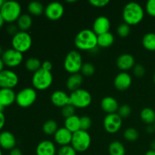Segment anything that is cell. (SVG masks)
<instances>
[{
  "label": "cell",
  "mask_w": 155,
  "mask_h": 155,
  "mask_svg": "<svg viewBox=\"0 0 155 155\" xmlns=\"http://www.w3.org/2000/svg\"><path fill=\"white\" fill-rule=\"evenodd\" d=\"M76 47L83 51H91L98 46V36L89 29H84L79 32L74 40Z\"/></svg>",
  "instance_id": "obj_1"
},
{
  "label": "cell",
  "mask_w": 155,
  "mask_h": 155,
  "mask_svg": "<svg viewBox=\"0 0 155 155\" xmlns=\"http://www.w3.org/2000/svg\"><path fill=\"white\" fill-rule=\"evenodd\" d=\"M145 12L140 4L135 2H129L124 6L123 11V18L124 23L130 26L139 24L143 20Z\"/></svg>",
  "instance_id": "obj_2"
},
{
  "label": "cell",
  "mask_w": 155,
  "mask_h": 155,
  "mask_svg": "<svg viewBox=\"0 0 155 155\" xmlns=\"http://www.w3.org/2000/svg\"><path fill=\"white\" fill-rule=\"evenodd\" d=\"M0 13L5 22L13 23L18 21L21 15V6L16 1H5Z\"/></svg>",
  "instance_id": "obj_3"
},
{
  "label": "cell",
  "mask_w": 155,
  "mask_h": 155,
  "mask_svg": "<svg viewBox=\"0 0 155 155\" xmlns=\"http://www.w3.org/2000/svg\"><path fill=\"white\" fill-rule=\"evenodd\" d=\"M53 82V77L51 71L39 69L33 74L32 77V84L37 90H45L51 86Z\"/></svg>",
  "instance_id": "obj_4"
},
{
  "label": "cell",
  "mask_w": 155,
  "mask_h": 155,
  "mask_svg": "<svg viewBox=\"0 0 155 155\" xmlns=\"http://www.w3.org/2000/svg\"><path fill=\"white\" fill-rule=\"evenodd\" d=\"M83 59L78 51L73 50L66 55L64 61V68L65 71L71 74H78L81 71L83 66Z\"/></svg>",
  "instance_id": "obj_5"
},
{
  "label": "cell",
  "mask_w": 155,
  "mask_h": 155,
  "mask_svg": "<svg viewBox=\"0 0 155 155\" xmlns=\"http://www.w3.org/2000/svg\"><path fill=\"white\" fill-rule=\"evenodd\" d=\"M92 103V95L86 89H79L70 95V104L77 108H85Z\"/></svg>",
  "instance_id": "obj_6"
},
{
  "label": "cell",
  "mask_w": 155,
  "mask_h": 155,
  "mask_svg": "<svg viewBox=\"0 0 155 155\" xmlns=\"http://www.w3.org/2000/svg\"><path fill=\"white\" fill-rule=\"evenodd\" d=\"M32 43L31 36L27 32L19 31L12 39V48L22 54L30 49Z\"/></svg>",
  "instance_id": "obj_7"
},
{
  "label": "cell",
  "mask_w": 155,
  "mask_h": 155,
  "mask_svg": "<svg viewBox=\"0 0 155 155\" xmlns=\"http://www.w3.org/2000/svg\"><path fill=\"white\" fill-rule=\"evenodd\" d=\"M91 145V136L87 131L79 130L73 133L71 146L77 152H84L89 149Z\"/></svg>",
  "instance_id": "obj_8"
},
{
  "label": "cell",
  "mask_w": 155,
  "mask_h": 155,
  "mask_svg": "<svg viewBox=\"0 0 155 155\" xmlns=\"http://www.w3.org/2000/svg\"><path fill=\"white\" fill-rule=\"evenodd\" d=\"M37 93L33 88L27 87L21 89L16 94V101L18 106L21 107H28L36 101Z\"/></svg>",
  "instance_id": "obj_9"
},
{
  "label": "cell",
  "mask_w": 155,
  "mask_h": 155,
  "mask_svg": "<svg viewBox=\"0 0 155 155\" xmlns=\"http://www.w3.org/2000/svg\"><path fill=\"white\" fill-rule=\"evenodd\" d=\"M1 58L5 65L11 68L19 66L22 63L24 58L22 53L16 51L14 48H8L3 51Z\"/></svg>",
  "instance_id": "obj_10"
},
{
  "label": "cell",
  "mask_w": 155,
  "mask_h": 155,
  "mask_svg": "<svg viewBox=\"0 0 155 155\" xmlns=\"http://www.w3.org/2000/svg\"><path fill=\"white\" fill-rule=\"evenodd\" d=\"M18 81V76L13 71L4 69L0 73V89H13Z\"/></svg>",
  "instance_id": "obj_11"
},
{
  "label": "cell",
  "mask_w": 155,
  "mask_h": 155,
  "mask_svg": "<svg viewBox=\"0 0 155 155\" xmlns=\"http://www.w3.org/2000/svg\"><path fill=\"white\" fill-rule=\"evenodd\" d=\"M104 130L110 134H114L120 130L122 127V118L118 114H110L104 117L103 122Z\"/></svg>",
  "instance_id": "obj_12"
},
{
  "label": "cell",
  "mask_w": 155,
  "mask_h": 155,
  "mask_svg": "<svg viewBox=\"0 0 155 155\" xmlns=\"http://www.w3.org/2000/svg\"><path fill=\"white\" fill-rule=\"evenodd\" d=\"M64 12V8L61 3L58 2H53L49 3L45 8V16L48 20L55 21L62 18Z\"/></svg>",
  "instance_id": "obj_13"
},
{
  "label": "cell",
  "mask_w": 155,
  "mask_h": 155,
  "mask_svg": "<svg viewBox=\"0 0 155 155\" xmlns=\"http://www.w3.org/2000/svg\"><path fill=\"white\" fill-rule=\"evenodd\" d=\"M110 28V22L105 16H99L95 20L92 26V30L97 35L104 34L108 33Z\"/></svg>",
  "instance_id": "obj_14"
},
{
  "label": "cell",
  "mask_w": 155,
  "mask_h": 155,
  "mask_svg": "<svg viewBox=\"0 0 155 155\" xmlns=\"http://www.w3.org/2000/svg\"><path fill=\"white\" fill-rule=\"evenodd\" d=\"M114 84L117 90L121 91V92L127 90L132 84L131 76L126 72L120 73L115 77Z\"/></svg>",
  "instance_id": "obj_15"
},
{
  "label": "cell",
  "mask_w": 155,
  "mask_h": 155,
  "mask_svg": "<svg viewBox=\"0 0 155 155\" xmlns=\"http://www.w3.org/2000/svg\"><path fill=\"white\" fill-rule=\"evenodd\" d=\"M73 133H71L65 127L58 129L54 135V139L56 143L61 146L69 145L72 141Z\"/></svg>",
  "instance_id": "obj_16"
},
{
  "label": "cell",
  "mask_w": 155,
  "mask_h": 155,
  "mask_svg": "<svg viewBox=\"0 0 155 155\" xmlns=\"http://www.w3.org/2000/svg\"><path fill=\"white\" fill-rule=\"evenodd\" d=\"M51 101L56 107H64L70 104V95L61 90H56L51 94Z\"/></svg>",
  "instance_id": "obj_17"
},
{
  "label": "cell",
  "mask_w": 155,
  "mask_h": 155,
  "mask_svg": "<svg viewBox=\"0 0 155 155\" xmlns=\"http://www.w3.org/2000/svg\"><path fill=\"white\" fill-rule=\"evenodd\" d=\"M16 145V139L9 131L0 133V147L5 150H12Z\"/></svg>",
  "instance_id": "obj_18"
},
{
  "label": "cell",
  "mask_w": 155,
  "mask_h": 155,
  "mask_svg": "<svg viewBox=\"0 0 155 155\" xmlns=\"http://www.w3.org/2000/svg\"><path fill=\"white\" fill-rule=\"evenodd\" d=\"M36 155H55V145L51 141H42L36 147Z\"/></svg>",
  "instance_id": "obj_19"
},
{
  "label": "cell",
  "mask_w": 155,
  "mask_h": 155,
  "mask_svg": "<svg viewBox=\"0 0 155 155\" xmlns=\"http://www.w3.org/2000/svg\"><path fill=\"white\" fill-rule=\"evenodd\" d=\"M101 107L107 114H115L119 109L117 101L111 96H106L101 100Z\"/></svg>",
  "instance_id": "obj_20"
},
{
  "label": "cell",
  "mask_w": 155,
  "mask_h": 155,
  "mask_svg": "<svg viewBox=\"0 0 155 155\" xmlns=\"http://www.w3.org/2000/svg\"><path fill=\"white\" fill-rule=\"evenodd\" d=\"M135 58L130 54H123L117 60V66L122 71H129L134 68Z\"/></svg>",
  "instance_id": "obj_21"
},
{
  "label": "cell",
  "mask_w": 155,
  "mask_h": 155,
  "mask_svg": "<svg viewBox=\"0 0 155 155\" xmlns=\"http://www.w3.org/2000/svg\"><path fill=\"white\" fill-rule=\"evenodd\" d=\"M16 101V94L12 89H0V104L5 107Z\"/></svg>",
  "instance_id": "obj_22"
},
{
  "label": "cell",
  "mask_w": 155,
  "mask_h": 155,
  "mask_svg": "<svg viewBox=\"0 0 155 155\" xmlns=\"http://www.w3.org/2000/svg\"><path fill=\"white\" fill-rule=\"evenodd\" d=\"M83 82V76L80 74H71L69 77H68V80L66 82V86L69 90L74 91L77 90V89H80L82 83Z\"/></svg>",
  "instance_id": "obj_23"
},
{
  "label": "cell",
  "mask_w": 155,
  "mask_h": 155,
  "mask_svg": "<svg viewBox=\"0 0 155 155\" xmlns=\"http://www.w3.org/2000/svg\"><path fill=\"white\" fill-rule=\"evenodd\" d=\"M64 127L72 133L80 130V117L77 115H74L66 118L64 120Z\"/></svg>",
  "instance_id": "obj_24"
},
{
  "label": "cell",
  "mask_w": 155,
  "mask_h": 155,
  "mask_svg": "<svg viewBox=\"0 0 155 155\" xmlns=\"http://www.w3.org/2000/svg\"><path fill=\"white\" fill-rule=\"evenodd\" d=\"M32 24H33V20L31 16L27 14L21 15L17 21V26L18 29L21 30V31L27 32V30L31 27Z\"/></svg>",
  "instance_id": "obj_25"
},
{
  "label": "cell",
  "mask_w": 155,
  "mask_h": 155,
  "mask_svg": "<svg viewBox=\"0 0 155 155\" xmlns=\"http://www.w3.org/2000/svg\"><path fill=\"white\" fill-rule=\"evenodd\" d=\"M114 42V36L111 33H105L98 36V45L101 48H107Z\"/></svg>",
  "instance_id": "obj_26"
},
{
  "label": "cell",
  "mask_w": 155,
  "mask_h": 155,
  "mask_svg": "<svg viewBox=\"0 0 155 155\" xmlns=\"http://www.w3.org/2000/svg\"><path fill=\"white\" fill-rule=\"evenodd\" d=\"M141 120L145 124L151 125L155 122V111L151 107H145L140 113Z\"/></svg>",
  "instance_id": "obj_27"
},
{
  "label": "cell",
  "mask_w": 155,
  "mask_h": 155,
  "mask_svg": "<svg viewBox=\"0 0 155 155\" xmlns=\"http://www.w3.org/2000/svg\"><path fill=\"white\" fill-rule=\"evenodd\" d=\"M142 45L145 49L148 51H155V33H146L142 38Z\"/></svg>",
  "instance_id": "obj_28"
},
{
  "label": "cell",
  "mask_w": 155,
  "mask_h": 155,
  "mask_svg": "<svg viewBox=\"0 0 155 155\" xmlns=\"http://www.w3.org/2000/svg\"><path fill=\"white\" fill-rule=\"evenodd\" d=\"M108 152L110 155H125L126 149L121 142L114 141L109 145Z\"/></svg>",
  "instance_id": "obj_29"
},
{
  "label": "cell",
  "mask_w": 155,
  "mask_h": 155,
  "mask_svg": "<svg viewBox=\"0 0 155 155\" xmlns=\"http://www.w3.org/2000/svg\"><path fill=\"white\" fill-rule=\"evenodd\" d=\"M27 10L30 12V14L35 15V16L41 15L45 12L44 7L42 3L36 1L31 2L30 3H29L28 6H27Z\"/></svg>",
  "instance_id": "obj_30"
},
{
  "label": "cell",
  "mask_w": 155,
  "mask_h": 155,
  "mask_svg": "<svg viewBox=\"0 0 155 155\" xmlns=\"http://www.w3.org/2000/svg\"><path fill=\"white\" fill-rule=\"evenodd\" d=\"M58 129V124L54 120H48L45 121V124H43L42 127V130H43L44 133L48 136H52L54 135V133L57 132Z\"/></svg>",
  "instance_id": "obj_31"
},
{
  "label": "cell",
  "mask_w": 155,
  "mask_h": 155,
  "mask_svg": "<svg viewBox=\"0 0 155 155\" xmlns=\"http://www.w3.org/2000/svg\"><path fill=\"white\" fill-rule=\"evenodd\" d=\"M25 67L29 71L36 72L42 68V63L40 61L36 58H30L25 62Z\"/></svg>",
  "instance_id": "obj_32"
},
{
  "label": "cell",
  "mask_w": 155,
  "mask_h": 155,
  "mask_svg": "<svg viewBox=\"0 0 155 155\" xmlns=\"http://www.w3.org/2000/svg\"><path fill=\"white\" fill-rule=\"evenodd\" d=\"M124 139L128 142H136L139 137V132L133 127L127 129L124 133Z\"/></svg>",
  "instance_id": "obj_33"
},
{
  "label": "cell",
  "mask_w": 155,
  "mask_h": 155,
  "mask_svg": "<svg viewBox=\"0 0 155 155\" xmlns=\"http://www.w3.org/2000/svg\"><path fill=\"white\" fill-rule=\"evenodd\" d=\"M117 33L118 36H120V37H127L130 33V26L126 23L120 24L117 27Z\"/></svg>",
  "instance_id": "obj_34"
},
{
  "label": "cell",
  "mask_w": 155,
  "mask_h": 155,
  "mask_svg": "<svg viewBox=\"0 0 155 155\" xmlns=\"http://www.w3.org/2000/svg\"><path fill=\"white\" fill-rule=\"evenodd\" d=\"M81 73L86 77H90L95 74V68L92 64L85 63L83 64L81 68Z\"/></svg>",
  "instance_id": "obj_35"
},
{
  "label": "cell",
  "mask_w": 155,
  "mask_h": 155,
  "mask_svg": "<svg viewBox=\"0 0 155 155\" xmlns=\"http://www.w3.org/2000/svg\"><path fill=\"white\" fill-rule=\"evenodd\" d=\"M58 155H77V151L71 145H64L61 146L58 150Z\"/></svg>",
  "instance_id": "obj_36"
},
{
  "label": "cell",
  "mask_w": 155,
  "mask_h": 155,
  "mask_svg": "<svg viewBox=\"0 0 155 155\" xmlns=\"http://www.w3.org/2000/svg\"><path fill=\"white\" fill-rule=\"evenodd\" d=\"M132 113V109L127 104H124V105L119 107V109L117 110V114L121 118L128 117Z\"/></svg>",
  "instance_id": "obj_37"
},
{
  "label": "cell",
  "mask_w": 155,
  "mask_h": 155,
  "mask_svg": "<svg viewBox=\"0 0 155 155\" xmlns=\"http://www.w3.org/2000/svg\"><path fill=\"white\" fill-rule=\"evenodd\" d=\"M92 120L88 116H83L80 117V130L87 131L91 128Z\"/></svg>",
  "instance_id": "obj_38"
},
{
  "label": "cell",
  "mask_w": 155,
  "mask_h": 155,
  "mask_svg": "<svg viewBox=\"0 0 155 155\" xmlns=\"http://www.w3.org/2000/svg\"><path fill=\"white\" fill-rule=\"evenodd\" d=\"M61 114L64 117H65V119L74 116L75 115V107L71 104H68L65 107H62Z\"/></svg>",
  "instance_id": "obj_39"
},
{
  "label": "cell",
  "mask_w": 155,
  "mask_h": 155,
  "mask_svg": "<svg viewBox=\"0 0 155 155\" xmlns=\"http://www.w3.org/2000/svg\"><path fill=\"white\" fill-rule=\"evenodd\" d=\"M145 10L150 16L155 18V0H149L147 2Z\"/></svg>",
  "instance_id": "obj_40"
},
{
  "label": "cell",
  "mask_w": 155,
  "mask_h": 155,
  "mask_svg": "<svg viewBox=\"0 0 155 155\" xmlns=\"http://www.w3.org/2000/svg\"><path fill=\"white\" fill-rule=\"evenodd\" d=\"M133 74L136 77H142L145 74V68L142 64H136L133 68Z\"/></svg>",
  "instance_id": "obj_41"
},
{
  "label": "cell",
  "mask_w": 155,
  "mask_h": 155,
  "mask_svg": "<svg viewBox=\"0 0 155 155\" xmlns=\"http://www.w3.org/2000/svg\"><path fill=\"white\" fill-rule=\"evenodd\" d=\"M89 2L94 7L102 8L109 3L108 0H89Z\"/></svg>",
  "instance_id": "obj_42"
},
{
  "label": "cell",
  "mask_w": 155,
  "mask_h": 155,
  "mask_svg": "<svg viewBox=\"0 0 155 155\" xmlns=\"http://www.w3.org/2000/svg\"><path fill=\"white\" fill-rule=\"evenodd\" d=\"M18 27L17 25H15V24H10V25L8 26L7 27V32L10 35H12V36H15L16 33H18Z\"/></svg>",
  "instance_id": "obj_43"
},
{
  "label": "cell",
  "mask_w": 155,
  "mask_h": 155,
  "mask_svg": "<svg viewBox=\"0 0 155 155\" xmlns=\"http://www.w3.org/2000/svg\"><path fill=\"white\" fill-rule=\"evenodd\" d=\"M42 68L45 70V71H51V69H52V64L49 61H45L42 63Z\"/></svg>",
  "instance_id": "obj_44"
},
{
  "label": "cell",
  "mask_w": 155,
  "mask_h": 155,
  "mask_svg": "<svg viewBox=\"0 0 155 155\" xmlns=\"http://www.w3.org/2000/svg\"><path fill=\"white\" fill-rule=\"evenodd\" d=\"M5 124V117L4 114L0 113V131L4 127Z\"/></svg>",
  "instance_id": "obj_45"
},
{
  "label": "cell",
  "mask_w": 155,
  "mask_h": 155,
  "mask_svg": "<svg viewBox=\"0 0 155 155\" xmlns=\"http://www.w3.org/2000/svg\"><path fill=\"white\" fill-rule=\"evenodd\" d=\"M9 155H23L22 151L19 149V148H15L12 150H11Z\"/></svg>",
  "instance_id": "obj_46"
},
{
  "label": "cell",
  "mask_w": 155,
  "mask_h": 155,
  "mask_svg": "<svg viewBox=\"0 0 155 155\" xmlns=\"http://www.w3.org/2000/svg\"><path fill=\"white\" fill-rule=\"evenodd\" d=\"M4 66H5L4 62H3L2 58H0V73H1L3 70H4Z\"/></svg>",
  "instance_id": "obj_47"
},
{
  "label": "cell",
  "mask_w": 155,
  "mask_h": 155,
  "mask_svg": "<svg viewBox=\"0 0 155 155\" xmlns=\"http://www.w3.org/2000/svg\"><path fill=\"white\" fill-rule=\"evenodd\" d=\"M154 131H155V130H154V127H148V128H147V132H148V133H154Z\"/></svg>",
  "instance_id": "obj_48"
},
{
  "label": "cell",
  "mask_w": 155,
  "mask_h": 155,
  "mask_svg": "<svg viewBox=\"0 0 155 155\" xmlns=\"http://www.w3.org/2000/svg\"><path fill=\"white\" fill-rule=\"evenodd\" d=\"M4 23H5L4 19H3L1 13H0V28H1V27H2L3 24H4Z\"/></svg>",
  "instance_id": "obj_49"
},
{
  "label": "cell",
  "mask_w": 155,
  "mask_h": 155,
  "mask_svg": "<svg viewBox=\"0 0 155 155\" xmlns=\"http://www.w3.org/2000/svg\"><path fill=\"white\" fill-rule=\"evenodd\" d=\"M150 146H151V150L155 151V139L151 142V145H150Z\"/></svg>",
  "instance_id": "obj_50"
},
{
  "label": "cell",
  "mask_w": 155,
  "mask_h": 155,
  "mask_svg": "<svg viewBox=\"0 0 155 155\" xmlns=\"http://www.w3.org/2000/svg\"><path fill=\"white\" fill-rule=\"evenodd\" d=\"M145 155H155V151L149 150V151H148L146 153H145Z\"/></svg>",
  "instance_id": "obj_51"
},
{
  "label": "cell",
  "mask_w": 155,
  "mask_h": 155,
  "mask_svg": "<svg viewBox=\"0 0 155 155\" xmlns=\"http://www.w3.org/2000/svg\"><path fill=\"white\" fill-rule=\"evenodd\" d=\"M4 108L5 107L2 105V104H0V113H3V111H4Z\"/></svg>",
  "instance_id": "obj_52"
},
{
  "label": "cell",
  "mask_w": 155,
  "mask_h": 155,
  "mask_svg": "<svg viewBox=\"0 0 155 155\" xmlns=\"http://www.w3.org/2000/svg\"><path fill=\"white\" fill-rule=\"evenodd\" d=\"M4 2H5L4 0H0V9H1L2 6L3 5V4H4Z\"/></svg>",
  "instance_id": "obj_53"
},
{
  "label": "cell",
  "mask_w": 155,
  "mask_h": 155,
  "mask_svg": "<svg viewBox=\"0 0 155 155\" xmlns=\"http://www.w3.org/2000/svg\"><path fill=\"white\" fill-rule=\"evenodd\" d=\"M2 53H3V51H2V48L1 45H0V55H2Z\"/></svg>",
  "instance_id": "obj_54"
},
{
  "label": "cell",
  "mask_w": 155,
  "mask_h": 155,
  "mask_svg": "<svg viewBox=\"0 0 155 155\" xmlns=\"http://www.w3.org/2000/svg\"><path fill=\"white\" fill-rule=\"evenodd\" d=\"M153 80H154V84H155V74H154V77H153Z\"/></svg>",
  "instance_id": "obj_55"
},
{
  "label": "cell",
  "mask_w": 155,
  "mask_h": 155,
  "mask_svg": "<svg viewBox=\"0 0 155 155\" xmlns=\"http://www.w3.org/2000/svg\"><path fill=\"white\" fill-rule=\"evenodd\" d=\"M0 155H2V151L1 148H0Z\"/></svg>",
  "instance_id": "obj_56"
},
{
  "label": "cell",
  "mask_w": 155,
  "mask_h": 155,
  "mask_svg": "<svg viewBox=\"0 0 155 155\" xmlns=\"http://www.w3.org/2000/svg\"><path fill=\"white\" fill-rule=\"evenodd\" d=\"M68 2H75L76 1H67Z\"/></svg>",
  "instance_id": "obj_57"
},
{
  "label": "cell",
  "mask_w": 155,
  "mask_h": 155,
  "mask_svg": "<svg viewBox=\"0 0 155 155\" xmlns=\"http://www.w3.org/2000/svg\"><path fill=\"white\" fill-rule=\"evenodd\" d=\"M154 130H155V122H154Z\"/></svg>",
  "instance_id": "obj_58"
}]
</instances>
